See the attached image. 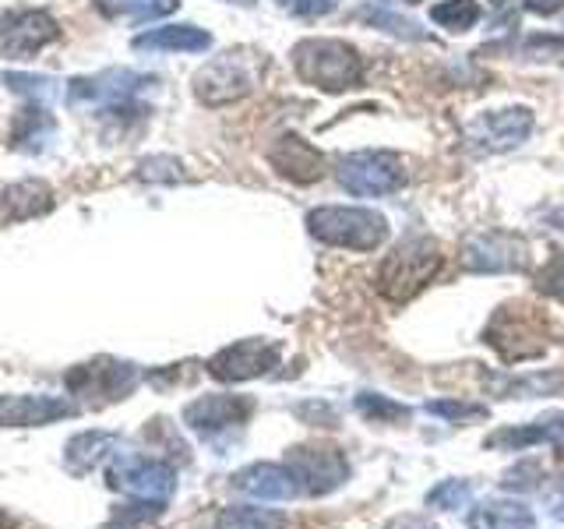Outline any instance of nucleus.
<instances>
[{"mask_svg":"<svg viewBox=\"0 0 564 529\" xmlns=\"http://www.w3.org/2000/svg\"><path fill=\"white\" fill-rule=\"evenodd\" d=\"M561 441H564V413L546 417V420H533V423H525V428L494 431L487 438V449L522 452V449H533V445H561Z\"/></svg>","mask_w":564,"mask_h":529,"instance_id":"obj_19","label":"nucleus"},{"mask_svg":"<svg viewBox=\"0 0 564 529\" xmlns=\"http://www.w3.org/2000/svg\"><path fill=\"white\" fill-rule=\"evenodd\" d=\"M536 290L564 304V255H557V258H551L543 264V272L536 276Z\"/></svg>","mask_w":564,"mask_h":529,"instance_id":"obj_31","label":"nucleus"},{"mask_svg":"<svg viewBox=\"0 0 564 529\" xmlns=\"http://www.w3.org/2000/svg\"><path fill=\"white\" fill-rule=\"evenodd\" d=\"M134 385H138V367L110 360V357L82 364L67 375V392L88 406H106L113 399H123Z\"/></svg>","mask_w":564,"mask_h":529,"instance_id":"obj_8","label":"nucleus"},{"mask_svg":"<svg viewBox=\"0 0 564 529\" xmlns=\"http://www.w3.org/2000/svg\"><path fill=\"white\" fill-rule=\"evenodd\" d=\"M551 219H554V223H561V229H564V212H554Z\"/></svg>","mask_w":564,"mask_h":529,"instance_id":"obj_38","label":"nucleus"},{"mask_svg":"<svg viewBox=\"0 0 564 529\" xmlns=\"http://www.w3.org/2000/svg\"><path fill=\"white\" fill-rule=\"evenodd\" d=\"M311 237L346 251H375L388 237V219L375 208L357 205H322L307 212Z\"/></svg>","mask_w":564,"mask_h":529,"instance_id":"obj_2","label":"nucleus"},{"mask_svg":"<svg viewBox=\"0 0 564 529\" xmlns=\"http://www.w3.org/2000/svg\"><path fill=\"white\" fill-rule=\"evenodd\" d=\"M229 4H243V8H251V4H254V0H229Z\"/></svg>","mask_w":564,"mask_h":529,"instance_id":"obj_39","label":"nucleus"},{"mask_svg":"<svg viewBox=\"0 0 564 529\" xmlns=\"http://www.w3.org/2000/svg\"><path fill=\"white\" fill-rule=\"evenodd\" d=\"M357 410H360L367 420H375V423H395V420H405V417H410V410H405L402 402L388 399V396H378V392H360V396H357Z\"/></svg>","mask_w":564,"mask_h":529,"instance_id":"obj_27","label":"nucleus"},{"mask_svg":"<svg viewBox=\"0 0 564 529\" xmlns=\"http://www.w3.org/2000/svg\"><path fill=\"white\" fill-rule=\"evenodd\" d=\"M431 22L452 32H466L480 22V4L476 0H441V4L431 8Z\"/></svg>","mask_w":564,"mask_h":529,"instance_id":"obj_24","label":"nucleus"},{"mask_svg":"<svg viewBox=\"0 0 564 529\" xmlns=\"http://www.w3.org/2000/svg\"><path fill=\"white\" fill-rule=\"evenodd\" d=\"M258 75H261V61L254 53H247V50L223 53V57H216L198 71L194 93H198V99L208 106H223V102L243 99L251 93L258 85Z\"/></svg>","mask_w":564,"mask_h":529,"instance_id":"obj_5","label":"nucleus"},{"mask_svg":"<svg viewBox=\"0 0 564 529\" xmlns=\"http://www.w3.org/2000/svg\"><path fill=\"white\" fill-rule=\"evenodd\" d=\"M269 163L282 176H290L293 184H314V181H322V173H325L322 152H317L311 141H304L300 134L279 138L272 145V152H269Z\"/></svg>","mask_w":564,"mask_h":529,"instance_id":"obj_17","label":"nucleus"},{"mask_svg":"<svg viewBox=\"0 0 564 529\" xmlns=\"http://www.w3.org/2000/svg\"><path fill=\"white\" fill-rule=\"evenodd\" d=\"M395 529H441L431 519H420V516H405L402 522H395Z\"/></svg>","mask_w":564,"mask_h":529,"instance_id":"obj_35","label":"nucleus"},{"mask_svg":"<svg viewBox=\"0 0 564 529\" xmlns=\"http://www.w3.org/2000/svg\"><path fill=\"white\" fill-rule=\"evenodd\" d=\"M141 85H145V78L134 75V71H102V75L70 82L67 102L75 110H120L141 93Z\"/></svg>","mask_w":564,"mask_h":529,"instance_id":"obj_12","label":"nucleus"},{"mask_svg":"<svg viewBox=\"0 0 564 529\" xmlns=\"http://www.w3.org/2000/svg\"><path fill=\"white\" fill-rule=\"evenodd\" d=\"M53 205V191L43 181H22L4 191V219H29Z\"/></svg>","mask_w":564,"mask_h":529,"instance_id":"obj_22","label":"nucleus"},{"mask_svg":"<svg viewBox=\"0 0 564 529\" xmlns=\"http://www.w3.org/2000/svg\"><path fill=\"white\" fill-rule=\"evenodd\" d=\"M546 392H561V375H525V378H501L498 381V396L501 399H533V396H546Z\"/></svg>","mask_w":564,"mask_h":529,"instance_id":"obj_25","label":"nucleus"},{"mask_svg":"<svg viewBox=\"0 0 564 529\" xmlns=\"http://www.w3.org/2000/svg\"><path fill=\"white\" fill-rule=\"evenodd\" d=\"M282 346L269 343V339H240L234 346L219 349L216 357L208 360V375L219 381H251L269 375V370L279 364Z\"/></svg>","mask_w":564,"mask_h":529,"instance_id":"obj_13","label":"nucleus"},{"mask_svg":"<svg viewBox=\"0 0 564 529\" xmlns=\"http://www.w3.org/2000/svg\"><path fill=\"white\" fill-rule=\"evenodd\" d=\"M473 501V487L469 481H441L434 490H427V505L437 511H455L466 508Z\"/></svg>","mask_w":564,"mask_h":529,"instance_id":"obj_28","label":"nucleus"},{"mask_svg":"<svg viewBox=\"0 0 564 529\" xmlns=\"http://www.w3.org/2000/svg\"><path fill=\"white\" fill-rule=\"evenodd\" d=\"M8 85L14 88V93H25L32 99H50L57 88H53L50 78H40V75H8Z\"/></svg>","mask_w":564,"mask_h":529,"instance_id":"obj_32","label":"nucleus"},{"mask_svg":"<svg viewBox=\"0 0 564 529\" xmlns=\"http://www.w3.org/2000/svg\"><path fill=\"white\" fill-rule=\"evenodd\" d=\"M110 487L134 501L166 505L176 490V469L149 455H123L120 463L110 466Z\"/></svg>","mask_w":564,"mask_h":529,"instance_id":"obj_7","label":"nucleus"},{"mask_svg":"<svg viewBox=\"0 0 564 529\" xmlns=\"http://www.w3.org/2000/svg\"><path fill=\"white\" fill-rule=\"evenodd\" d=\"M53 131V120L43 110H25L18 117V128H14V145H25L29 149V138H32V149H40V138H50Z\"/></svg>","mask_w":564,"mask_h":529,"instance_id":"obj_29","label":"nucleus"},{"mask_svg":"<svg viewBox=\"0 0 564 529\" xmlns=\"http://www.w3.org/2000/svg\"><path fill=\"white\" fill-rule=\"evenodd\" d=\"M234 487L254 501H290L296 498V476L290 466H275V463H254L234 476Z\"/></svg>","mask_w":564,"mask_h":529,"instance_id":"obj_18","label":"nucleus"},{"mask_svg":"<svg viewBox=\"0 0 564 529\" xmlns=\"http://www.w3.org/2000/svg\"><path fill=\"white\" fill-rule=\"evenodd\" d=\"M251 413H254V399H247V396H205L187 406L184 423L191 431L212 438V434L243 428Z\"/></svg>","mask_w":564,"mask_h":529,"instance_id":"obj_14","label":"nucleus"},{"mask_svg":"<svg viewBox=\"0 0 564 529\" xmlns=\"http://www.w3.org/2000/svg\"><path fill=\"white\" fill-rule=\"evenodd\" d=\"M286 466L296 476V487L311 498H325V494L339 490L349 476L343 449L332 445H300L286 455Z\"/></svg>","mask_w":564,"mask_h":529,"instance_id":"obj_9","label":"nucleus"},{"mask_svg":"<svg viewBox=\"0 0 564 529\" xmlns=\"http://www.w3.org/2000/svg\"><path fill=\"white\" fill-rule=\"evenodd\" d=\"M463 264L469 272H522L529 264V244L505 229H484L466 240Z\"/></svg>","mask_w":564,"mask_h":529,"instance_id":"obj_11","label":"nucleus"},{"mask_svg":"<svg viewBox=\"0 0 564 529\" xmlns=\"http://www.w3.org/2000/svg\"><path fill=\"white\" fill-rule=\"evenodd\" d=\"M279 8H286L293 14H304V18H314V14H328L332 0H279Z\"/></svg>","mask_w":564,"mask_h":529,"instance_id":"obj_33","label":"nucleus"},{"mask_svg":"<svg viewBox=\"0 0 564 529\" xmlns=\"http://www.w3.org/2000/svg\"><path fill=\"white\" fill-rule=\"evenodd\" d=\"M216 529H286V516L272 508H254V505H229L219 511Z\"/></svg>","mask_w":564,"mask_h":529,"instance_id":"obj_23","label":"nucleus"},{"mask_svg":"<svg viewBox=\"0 0 564 529\" xmlns=\"http://www.w3.org/2000/svg\"><path fill=\"white\" fill-rule=\"evenodd\" d=\"M533 114L525 106H511V110H487L476 114L466 123V141L480 152H508L519 149L522 141L533 134Z\"/></svg>","mask_w":564,"mask_h":529,"instance_id":"obj_10","label":"nucleus"},{"mask_svg":"<svg viewBox=\"0 0 564 529\" xmlns=\"http://www.w3.org/2000/svg\"><path fill=\"white\" fill-rule=\"evenodd\" d=\"M441 261H445V255H441L437 240H431V237L402 240L395 251L381 261V272H378L381 296H388L392 304L413 300L441 272Z\"/></svg>","mask_w":564,"mask_h":529,"instance_id":"obj_1","label":"nucleus"},{"mask_svg":"<svg viewBox=\"0 0 564 529\" xmlns=\"http://www.w3.org/2000/svg\"><path fill=\"white\" fill-rule=\"evenodd\" d=\"M484 343L501 353V360L522 364L546 349V322L529 304H505L484 328Z\"/></svg>","mask_w":564,"mask_h":529,"instance_id":"obj_4","label":"nucleus"},{"mask_svg":"<svg viewBox=\"0 0 564 529\" xmlns=\"http://www.w3.org/2000/svg\"><path fill=\"white\" fill-rule=\"evenodd\" d=\"M525 8L536 11V14H554L564 8V0H525Z\"/></svg>","mask_w":564,"mask_h":529,"instance_id":"obj_34","label":"nucleus"},{"mask_svg":"<svg viewBox=\"0 0 564 529\" xmlns=\"http://www.w3.org/2000/svg\"><path fill=\"white\" fill-rule=\"evenodd\" d=\"M212 46V35L194 29V25H163V29H149L134 35V50H149V53H205Z\"/></svg>","mask_w":564,"mask_h":529,"instance_id":"obj_21","label":"nucleus"},{"mask_svg":"<svg viewBox=\"0 0 564 529\" xmlns=\"http://www.w3.org/2000/svg\"><path fill=\"white\" fill-rule=\"evenodd\" d=\"M293 67L322 93H346L364 78V57L343 40H304L293 50Z\"/></svg>","mask_w":564,"mask_h":529,"instance_id":"obj_3","label":"nucleus"},{"mask_svg":"<svg viewBox=\"0 0 564 529\" xmlns=\"http://www.w3.org/2000/svg\"><path fill=\"white\" fill-rule=\"evenodd\" d=\"M405 181L402 159L384 149H364L352 152L339 163V184L357 194V198H381V194L399 191Z\"/></svg>","mask_w":564,"mask_h":529,"instance_id":"obj_6","label":"nucleus"},{"mask_svg":"<svg viewBox=\"0 0 564 529\" xmlns=\"http://www.w3.org/2000/svg\"><path fill=\"white\" fill-rule=\"evenodd\" d=\"M106 14H128V18H163L176 8V0H96Z\"/></svg>","mask_w":564,"mask_h":529,"instance_id":"obj_26","label":"nucleus"},{"mask_svg":"<svg viewBox=\"0 0 564 529\" xmlns=\"http://www.w3.org/2000/svg\"><path fill=\"white\" fill-rule=\"evenodd\" d=\"M423 410L434 413V417H445V420H480V417H487V406H480V402H455V399L427 402Z\"/></svg>","mask_w":564,"mask_h":529,"instance_id":"obj_30","label":"nucleus"},{"mask_svg":"<svg viewBox=\"0 0 564 529\" xmlns=\"http://www.w3.org/2000/svg\"><path fill=\"white\" fill-rule=\"evenodd\" d=\"M551 516L564 522V487H561V494H557V498L551 501Z\"/></svg>","mask_w":564,"mask_h":529,"instance_id":"obj_36","label":"nucleus"},{"mask_svg":"<svg viewBox=\"0 0 564 529\" xmlns=\"http://www.w3.org/2000/svg\"><path fill=\"white\" fill-rule=\"evenodd\" d=\"M0 529H11V519L4 516V511H0Z\"/></svg>","mask_w":564,"mask_h":529,"instance_id":"obj_37","label":"nucleus"},{"mask_svg":"<svg viewBox=\"0 0 564 529\" xmlns=\"http://www.w3.org/2000/svg\"><path fill=\"white\" fill-rule=\"evenodd\" d=\"M53 35H57V22L43 11H11L0 18V50L8 57H25V53L43 50Z\"/></svg>","mask_w":564,"mask_h":529,"instance_id":"obj_15","label":"nucleus"},{"mask_svg":"<svg viewBox=\"0 0 564 529\" xmlns=\"http://www.w3.org/2000/svg\"><path fill=\"white\" fill-rule=\"evenodd\" d=\"M469 529H536V516L516 498H487L469 511Z\"/></svg>","mask_w":564,"mask_h":529,"instance_id":"obj_20","label":"nucleus"},{"mask_svg":"<svg viewBox=\"0 0 564 529\" xmlns=\"http://www.w3.org/2000/svg\"><path fill=\"white\" fill-rule=\"evenodd\" d=\"M78 413L75 402L53 396H4L0 399V423L4 428H43L61 417Z\"/></svg>","mask_w":564,"mask_h":529,"instance_id":"obj_16","label":"nucleus"}]
</instances>
